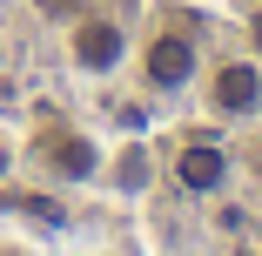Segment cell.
Listing matches in <instances>:
<instances>
[{
	"instance_id": "cell-1",
	"label": "cell",
	"mask_w": 262,
	"mask_h": 256,
	"mask_svg": "<svg viewBox=\"0 0 262 256\" xmlns=\"http://www.w3.org/2000/svg\"><path fill=\"white\" fill-rule=\"evenodd\" d=\"M195 74H202V47H195V34H182V27H155V34L141 41V88H155V94H182Z\"/></svg>"
},
{
	"instance_id": "cell-2",
	"label": "cell",
	"mask_w": 262,
	"mask_h": 256,
	"mask_svg": "<svg viewBox=\"0 0 262 256\" xmlns=\"http://www.w3.org/2000/svg\"><path fill=\"white\" fill-rule=\"evenodd\" d=\"M68 61H74L81 74H115V68L128 61V27H121L115 14H81V21L68 27Z\"/></svg>"
},
{
	"instance_id": "cell-3",
	"label": "cell",
	"mask_w": 262,
	"mask_h": 256,
	"mask_svg": "<svg viewBox=\"0 0 262 256\" xmlns=\"http://www.w3.org/2000/svg\"><path fill=\"white\" fill-rule=\"evenodd\" d=\"M175 182H182V195H222L229 189V142L222 135H188L175 148Z\"/></svg>"
},
{
	"instance_id": "cell-4",
	"label": "cell",
	"mask_w": 262,
	"mask_h": 256,
	"mask_svg": "<svg viewBox=\"0 0 262 256\" xmlns=\"http://www.w3.org/2000/svg\"><path fill=\"white\" fill-rule=\"evenodd\" d=\"M208 108L222 122H242V115H262V68L255 61H222L208 74Z\"/></svg>"
},
{
	"instance_id": "cell-5",
	"label": "cell",
	"mask_w": 262,
	"mask_h": 256,
	"mask_svg": "<svg viewBox=\"0 0 262 256\" xmlns=\"http://www.w3.org/2000/svg\"><path fill=\"white\" fill-rule=\"evenodd\" d=\"M40 162L54 169L61 182H94L101 175V142L81 135V128H47L40 135Z\"/></svg>"
},
{
	"instance_id": "cell-6",
	"label": "cell",
	"mask_w": 262,
	"mask_h": 256,
	"mask_svg": "<svg viewBox=\"0 0 262 256\" xmlns=\"http://www.w3.org/2000/svg\"><path fill=\"white\" fill-rule=\"evenodd\" d=\"M7 169H14V148H7V135H0V182H7Z\"/></svg>"
},
{
	"instance_id": "cell-7",
	"label": "cell",
	"mask_w": 262,
	"mask_h": 256,
	"mask_svg": "<svg viewBox=\"0 0 262 256\" xmlns=\"http://www.w3.org/2000/svg\"><path fill=\"white\" fill-rule=\"evenodd\" d=\"M249 34H255V41H262V14H249Z\"/></svg>"
}]
</instances>
